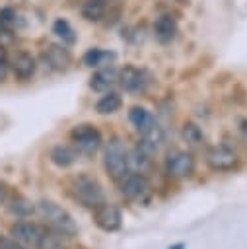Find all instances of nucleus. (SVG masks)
<instances>
[{
  "label": "nucleus",
  "instance_id": "f257e3e1",
  "mask_svg": "<svg viewBox=\"0 0 247 249\" xmlns=\"http://www.w3.org/2000/svg\"><path fill=\"white\" fill-rule=\"evenodd\" d=\"M68 191L76 202H80L86 208H97L101 202H105V191L101 183L91 177L89 173H78L70 179Z\"/></svg>",
  "mask_w": 247,
  "mask_h": 249
},
{
  "label": "nucleus",
  "instance_id": "f03ea898",
  "mask_svg": "<svg viewBox=\"0 0 247 249\" xmlns=\"http://www.w3.org/2000/svg\"><path fill=\"white\" fill-rule=\"evenodd\" d=\"M37 212H39V216L43 218V222H45L51 230L62 233L64 237H72V235L78 233V226H76L74 218L70 216V212L64 210V208H62L60 204H56L54 200L43 198V200L37 204Z\"/></svg>",
  "mask_w": 247,
  "mask_h": 249
},
{
  "label": "nucleus",
  "instance_id": "7ed1b4c3",
  "mask_svg": "<svg viewBox=\"0 0 247 249\" xmlns=\"http://www.w3.org/2000/svg\"><path fill=\"white\" fill-rule=\"evenodd\" d=\"M103 167L107 171V175L115 181H121L130 167L128 161V150L124 146V142L119 136H113L103 150Z\"/></svg>",
  "mask_w": 247,
  "mask_h": 249
},
{
  "label": "nucleus",
  "instance_id": "20e7f679",
  "mask_svg": "<svg viewBox=\"0 0 247 249\" xmlns=\"http://www.w3.org/2000/svg\"><path fill=\"white\" fill-rule=\"evenodd\" d=\"M70 142L78 150V154L93 156L101 148L103 136H101V132H99V128L95 124L80 123V124H74L70 128Z\"/></svg>",
  "mask_w": 247,
  "mask_h": 249
},
{
  "label": "nucleus",
  "instance_id": "39448f33",
  "mask_svg": "<svg viewBox=\"0 0 247 249\" xmlns=\"http://www.w3.org/2000/svg\"><path fill=\"white\" fill-rule=\"evenodd\" d=\"M121 195L134 204L146 206L154 196V189L142 173H126L121 179Z\"/></svg>",
  "mask_w": 247,
  "mask_h": 249
},
{
  "label": "nucleus",
  "instance_id": "423d86ee",
  "mask_svg": "<svg viewBox=\"0 0 247 249\" xmlns=\"http://www.w3.org/2000/svg\"><path fill=\"white\" fill-rule=\"evenodd\" d=\"M119 84L126 93H144L152 84V76L148 74L146 68L126 64L119 68Z\"/></svg>",
  "mask_w": 247,
  "mask_h": 249
},
{
  "label": "nucleus",
  "instance_id": "0eeeda50",
  "mask_svg": "<svg viewBox=\"0 0 247 249\" xmlns=\"http://www.w3.org/2000/svg\"><path fill=\"white\" fill-rule=\"evenodd\" d=\"M41 60L45 66H49L51 70L56 72H64L70 68L72 64V53L70 47L62 45V43H49L43 47L41 51Z\"/></svg>",
  "mask_w": 247,
  "mask_h": 249
},
{
  "label": "nucleus",
  "instance_id": "6e6552de",
  "mask_svg": "<svg viewBox=\"0 0 247 249\" xmlns=\"http://www.w3.org/2000/svg\"><path fill=\"white\" fill-rule=\"evenodd\" d=\"M165 169L175 179H185L194 173V158L185 150H171L165 158Z\"/></svg>",
  "mask_w": 247,
  "mask_h": 249
},
{
  "label": "nucleus",
  "instance_id": "1a4fd4ad",
  "mask_svg": "<svg viewBox=\"0 0 247 249\" xmlns=\"http://www.w3.org/2000/svg\"><path fill=\"white\" fill-rule=\"evenodd\" d=\"M93 222L103 231H117L123 224V212L113 202H101L97 208H93Z\"/></svg>",
  "mask_w": 247,
  "mask_h": 249
},
{
  "label": "nucleus",
  "instance_id": "9d476101",
  "mask_svg": "<svg viewBox=\"0 0 247 249\" xmlns=\"http://www.w3.org/2000/svg\"><path fill=\"white\" fill-rule=\"evenodd\" d=\"M204 160L214 171H229V169L237 167V163H239L237 152L228 146H210L206 150Z\"/></svg>",
  "mask_w": 247,
  "mask_h": 249
},
{
  "label": "nucleus",
  "instance_id": "9b49d317",
  "mask_svg": "<svg viewBox=\"0 0 247 249\" xmlns=\"http://www.w3.org/2000/svg\"><path fill=\"white\" fill-rule=\"evenodd\" d=\"M43 230H45V226H41V224H37V222L21 220V222L12 224L10 235H12L14 239H18L19 243L27 245L29 249H31V247L35 249L37 243H39V239H41V235H43Z\"/></svg>",
  "mask_w": 247,
  "mask_h": 249
},
{
  "label": "nucleus",
  "instance_id": "f8f14e48",
  "mask_svg": "<svg viewBox=\"0 0 247 249\" xmlns=\"http://www.w3.org/2000/svg\"><path fill=\"white\" fill-rule=\"evenodd\" d=\"M8 62H10L12 74H14L18 80H21V82L33 78V74H35V70H37V58H35L29 51H16V53L8 58Z\"/></svg>",
  "mask_w": 247,
  "mask_h": 249
},
{
  "label": "nucleus",
  "instance_id": "ddd939ff",
  "mask_svg": "<svg viewBox=\"0 0 247 249\" xmlns=\"http://www.w3.org/2000/svg\"><path fill=\"white\" fill-rule=\"evenodd\" d=\"M152 31H154V39L161 45H169L177 33H179V23L173 16L169 14H159L156 19H154V25H152Z\"/></svg>",
  "mask_w": 247,
  "mask_h": 249
},
{
  "label": "nucleus",
  "instance_id": "4468645a",
  "mask_svg": "<svg viewBox=\"0 0 247 249\" xmlns=\"http://www.w3.org/2000/svg\"><path fill=\"white\" fill-rule=\"evenodd\" d=\"M119 84V68L113 64L97 68L89 78V88L97 93H105Z\"/></svg>",
  "mask_w": 247,
  "mask_h": 249
},
{
  "label": "nucleus",
  "instance_id": "2eb2a0df",
  "mask_svg": "<svg viewBox=\"0 0 247 249\" xmlns=\"http://www.w3.org/2000/svg\"><path fill=\"white\" fill-rule=\"evenodd\" d=\"M128 121H130V124H132L142 136L148 134V132L156 126L154 115H152L144 105H132V107L128 109Z\"/></svg>",
  "mask_w": 247,
  "mask_h": 249
},
{
  "label": "nucleus",
  "instance_id": "dca6fc26",
  "mask_svg": "<svg viewBox=\"0 0 247 249\" xmlns=\"http://www.w3.org/2000/svg\"><path fill=\"white\" fill-rule=\"evenodd\" d=\"M115 58H117V53H115V51L101 49V47H89V49L82 54V62H84V66H88V68H101V66L113 64Z\"/></svg>",
  "mask_w": 247,
  "mask_h": 249
},
{
  "label": "nucleus",
  "instance_id": "f3484780",
  "mask_svg": "<svg viewBox=\"0 0 247 249\" xmlns=\"http://www.w3.org/2000/svg\"><path fill=\"white\" fill-rule=\"evenodd\" d=\"M49 160H51L53 165H56L60 169H66L78 160V150L74 146H68V144H56V146L51 148Z\"/></svg>",
  "mask_w": 247,
  "mask_h": 249
},
{
  "label": "nucleus",
  "instance_id": "a211bd4d",
  "mask_svg": "<svg viewBox=\"0 0 247 249\" xmlns=\"http://www.w3.org/2000/svg\"><path fill=\"white\" fill-rule=\"evenodd\" d=\"M51 31H53V35L58 39V43H62V45H66V47H72V45H76V41H78V33H76L74 25H72L66 18H56V19L53 21Z\"/></svg>",
  "mask_w": 247,
  "mask_h": 249
},
{
  "label": "nucleus",
  "instance_id": "6ab92c4d",
  "mask_svg": "<svg viewBox=\"0 0 247 249\" xmlns=\"http://www.w3.org/2000/svg\"><path fill=\"white\" fill-rule=\"evenodd\" d=\"M121 107H123V95H121L119 91H113V89L101 93L99 99H97L95 105H93V109H95L97 115H113V113H117Z\"/></svg>",
  "mask_w": 247,
  "mask_h": 249
},
{
  "label": "nucleus",
  "instance_id": "aec40b11",
  "mask_svg": "<svg viewBox=\"0 0 247 249\" xmlns=\"http://www.w3.org/2000/svg\"><path fill=\"white\" fill-rule=\"evenodd\" d=\"M6 208L12 216H18V218H25V216H31L35 212V204L23 196V195H12L10 198H6Z\"/></svg>",
  "mask_w": 247,
  "mask_h": 249
},
{
  "label": "nucleus",
  "instance_id": "412c9836",
  "mask_svg": "<svg viewBox=\"0 0 247 249\" xmlns=\"http://www.w3.org/2000/svg\"><path fill=\"white\" fill-rule=\"evenodd\" d=\"M107 12H109V8L103 6V4L97 2V0H84V4H82V8H80L82 18H84L86 21H89V23L103 21L105 16H107Z\"/></svg>",
  "mask_w": 247,
  "mask_h": 249
},
{
  "label": "nucleus",
  "instance_id": "4be33fe9",
  "mask_svg": "<svg viewBox=\"0 0 247 249\" xmlns=\"http://www.w3.org/2000/svg\"><path fill=\"white\" fill-rule=\"evenodd\" d=\"M35 249H68V245H66V237L62 233H58V231L51 230L49 226H45L43 235H41V239H39Z\"/></svg>",
  "mask_w": 247,
  "mask_h": 249
},
{
  "label": "nucleus",
  "instance_id": "5701e85b",
  "mask_svg": "<svg viewBox=\"0 0 247 249\" xmlns=\"http://www.w3.org/2000/svg\"><path fill=\"white\" fill-rule=\"evenodd\" d=\"M19 16L14 8H0V35H12L19 27Z\"/></svg>",
  "mask_w": 247,
  "mask_h": 249
},
{
  "label": "nucleus",
  "instance_id": "b1692460",
  "mask_svg": "<svg viewBox=\"0 0 247 249\" xmlns=\"http://www.w3.org/2000/svg\"><path fill=\"white\" fill-rule=\"evenodd\" d=\"M181 138H183L191 148H196V146H202V144H204L202 128H200L196 123H191V121L181 126Z\"/></svg>",
  "mask_w": 247,
  "mask_h": 249
},
{
  "label": "nucleus",
  "instance_id": "393cba45",
  "mask_svg": "<svg viewBox=\"0 0 247 249\" xmlns=\"http://www.w3.org/2000/svg\"><path fill=\"white\" fill-rule=\"evenodd\" d=\"M0 249H29V247L23 245V243H19L12 235H2L0 233Z\"/></svg>",
  "mask_w": 247,
  "mask_h": 249
},
{
  "label": "nucleus",
  "instance_id": "a878e982",
  "mask_svg": "<svg viewBox=\"0 0 247 249\" xmlns=\"http://www.w3.org/2000/svg\"><path fill=\"white\" fill-rule=\"evenodd\" d=\"M8 72H10V62H8L6 54H2V53H0V84H4V82H6Z\"/></svg>",
  "mask_w": 247,
  "mask_h": 249
},
{
  "label": "nucleus",
  "instance_id": "bb28decb",
  "mask_svg": "<svg viewBox=\"0 0 247 249\" xmlns=\"http://www.w3.org/2000/svg\"><path fill=\"white\" fill-rule=\"evenodd\" d=\"M6 198H8V185L0 179V204H4Z\"/></svg>",
  "mask_w": 247,
  "mask_h": 249
},
{
  "label": "nucleus",
  "instance_id": "cd10ccee",
  "mask_svg": "<svg viewBox=\"0 0 247 249\" xmlns=\"http://www.w3.org/2000/svg\"><path fill=\"white\" fill-rule=\"evenodd\" d=\"M241 134H243V140L247 142V121L241 123Z\"/></svg>",
  "mask_w": 247,
  "mask_h": 249
},
{
  "label": "nucleus",
  "instance_id": "c85d7f7f",
  "mask_svg": "<svg viewBox=\"0 0 247 249\" xmlns=\"http://www.w3.org/2000/svg\"><path fill=\"white\" fill-rule=\"evenodd\" d=\"M97 2H101V4H103V6H107V8H111V6H113L117 0H97Z\"/></svg>",
  "mask_w": 247,
  "mask_h": 249
},
{
  "label": "nucleus",
  "instance_id": "c756f323",
  "mask_svg": "<svg viewBox=\"0 0 247 249\" xmlns=\"http://www.w3.org/2000/svg\"><path fill=\"white\" fill-rule=\"evenodd\" d=\"M167 249H185V243H175V245H169Z\"/></svg>",
  "mask_w": 247,
  "mask_h": 249
}]
</instances>
